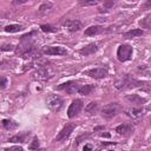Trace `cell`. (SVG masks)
<instances>
[{"label":"cell","instance_id":"obj_1","mask_svg":"<svg viewBox=\"0 0 151 151\" xmlns=\"http://www.w3.org/2000/svg\"><path fill=\"white\" fill-rule=\"evenodd\" d=\"M139 85H142V83L131 78L130 76H123L114 84V86L118 90H130V88H133V87H138Z\"/></svg>","mask_w":151,"mask_h":151},{"label":"cell","instance_id":"obj_2","mask_svg":"<svg viewBox=\"0 0 151 151\" xmlns=\"http://www.w3.org/2000/svg\"><path fill=\"white\" fill-rule=\"evenodd\" d=\"M46 104L48 106V109L53 112H59L61 110V107L64 106V100L61 97L57 96V94H51L47 97L46 99Z\"/></svg>","mask_w":151,"mask_h":151},{"label":"cell","instance_id":"obj_3","mask_svg":"<svg viewBox=\"0 0 151 151\" xmlns=\"http://www.w3.org/2000/svg\"><path fill=\"white\" fill-rule=\"evenodd\" d=\"M119 110H120V106L118 103H110L101 109V116L106 119H111L118 114Z\"/></svg>","mask_w":151,"mask_h":151},{"label":"cell","instance_id":"obj_4","mask_svg":"<svg viewBox=\"0 0 151 151\" xmlns=\"http://www.w3.org/2000/svg\"><path fill=\"white\" fill-rule=\"evenodd\" d=\"M132 52H133V48L130 45L123 44L117 50V58H118L119 61H127V60L131 59Z\"/></svg>","mask_w":151,"mask_h":151},{"label":"cell","instance_id":"obj_5","mask_svg":"<svg viewBox=\"0 0 151 151\" xmlns=\"http://www.w3.org/2000/svg\"><path fill=\"white\" fill-rule=\"evenodd\" d=\"M83 109V100L81 99H74L70 106H68V110H67V116L68 118H74L76 116H78L80 113Z\"/></svg>","mask_w":151,"mask_h":151},{"label":"cell","instance_id":"obj_6","mask_svg":"<svg viewBox=\"0 0 151 151\" xmlns=\"http://www.w3.org/2000/svg\"><path fill=\"white\" fill-rule=\"evenodd\" d=\"M107 68L106 67H96V68H91L88 71H86V76L91 77V78H94V79H101L104 77L107 76Z\"/></svg>","mask_w":151,"mask_h":151},{"label":"cell","instance_id":"obj_7","mask_svg":"<svg viewBox=\"0 0 151 151\" xmlns=\"http://www.w3.org/2000/svg\"><path fill=\"white\" fill-rule=\"evenodd\" d=\"M44 53L47 55H66L67 51L61 46H47L44 48Z\"/></svg>","mask_w":151,"mask_h":151},{"label":"cell","instance_id":"obj_8","mask_svg":"<svg viewBox=\"0 0 151 151\" xmlns=\"http://www.w3.org/2000/svg\"><path fill=\"white\" fill-rule=\"evenodd\" d=\"M79 86H80V85L76 84L74 81H67V83H64V84L59 85L57 88H58V90H64V91H66V92L70 93V94H74V93H78Z\"/></svg>","mask_w":151,"mask_h":151},{"label":"cell","instance_id":"obj_9","mask_svg":"<svg viewBox=\"0 0 151 151\" xmlns=\"http://www.w3.org/2000/svg\"><path fill=\"white\" fill-rule=\"evenodd\" d=\"M74 127H76V126H74L73 124H66V125L60 130V132L58 133V136L55 137V140H57V142H60V140L66 139V138L71 134V132H73Z\"/></svg>","mask_w":151,"mask_h":151},{"label":"cell","instance_id":"obj_10","mask_svg":"<svg viewBox=\"0 0 151 151\" xmlns=\"http://www.w3.org/2000/svg\"><path fill=\"white\" fill-rule=\"evenodd\" d=\"M132 131H133V127H132V125L129 124V123L120 124V125H118V126L116 127V132H117L118 134H120V136H124V137L130 136V134L132 133Z\"/></svg>","mask_w":151,"mask_h":151},{"label":"cell","instance_id":"obj_11","mask_svg":"<svg viewBox=\"0 0 151 151\" xmlns=\"http://www.w3.org/2000/svg\"><path fill=\"white\" fill-rule=\"evenodd\" d=\"M125 112L133 120H138L143 114V110H142L140 106H132V109H126Z\"/></svg>","mask_w":151,"mask_h":151},{"label":"cell","instance_id":"obj_12","mask_svg":"<svg viewBox=\"0 0 151 151\" xmlns=\"http://www.w3.org/2000/svg\"><path fill=\"white\" fill-rule=\"evenodd\" d=\"M64 27L68 32H77L81 28V22L79 20H66L64 22Z\"/></svg>","mask_w":151,"mask_h":151},{"label":"cell","instance_id":"obj_13","mask_svg":"<svg viewBox=\"0 0 151 151\" xmlns=\"http://www.w3.org/2000/svg\"><path fill=\"white\" fill-rule=\"evenodd\" d=\"M52 71L50 70L48 66H41L38 68V72H37V78L38 79H41V80H46L48 78L52 77Z\"/></svg>","mask_w":151,"mask_h":151},{"label":"cell","instance_id":"obj_14","mask_svg":"<svg viewBox=\"0 0 151 151\" xmlns=\"http://www.w3.org/2000/svg\"><path fill=\"white\" fill-rule=\"evenodd\" d=\"M99 50V42H92V44H88L86 45L84 48H81L79 52L80 54L83 55H90V54H93L94 52H97Z\"/></svg>","mask_w":151,"mask_h":151},{"label":"cell","instance_id":"obj_15","mask_svg":"<svg viewBox=\"0 0 151 151\" xmlns=\"http://www.w3.org/2000/svg\"><path fill=\"white\" fill-rule=\"evenodd\" d=\"M126 99L133 105V106H142L145 103V99L139 97L138 94H129L126 96Z\"/></svg>","mask_w":151,"mask_h":151},{"label":"cell","instance_id":"obj_16","mask_svg":"<svg viewBox=\"0 0 151 151\" xmlns=\"http://www.w3.org/2000/svg\"><path fill=\"white\" fill-rule=\"evenodd\" d=\"M104 31V28L99 25H94V26H90L85 29V34L86 35H97L99 33H101Z\"/></svg>","mask_w":151,"mask_h":151},{"label":"cell","instance_id":"obj_17","mask_svg":"<svg viewBox=\"0 0 151 151\" xmlns=\"http://www.w3.org/2000/svg\"><path fill=\"white\" fill-rule=\"evenodd\" d=\"M114 5H116V0H105L104 4H103V6L99 8V12L100 13H106L110 9H112Z\"/></svg>","mask_w":151,"mask_h":151},{"label":"cell","instance_id":"obj_18","mask_svg":"<svg viewBox=\"0 0 151 151\" xmlns=\"http://www.w3.org/2000/svg\"><path fill=\"white\" fill-rule=\"evenodd\" d=\"M93 90H94V86L93 85H90V84H87V85H80L79 86V90H78V93L79 94H83V96H87Z\"/></svg>","mask_w":151,"mask_h":151},{"label":"cell","instance_id":"obj_19","mask_svg":"<svg viewBox=\"0 0 151 151\" xmlns=\"http://www.w3.org/2000/svg\"><path fill=\"white\" fill-rule=\"evenodd\" d=\"M28 136V133H20V134H15L8 138V142L12 143H24L26 140V137Z\"/></svg>","mask_w":151,"mask_h":151},{"label":"cell","instance_id":"obj_20","mask_svg":"<svg viewBox=\"0 0 151 151\" xmlns=\"http://www.w3.org/2000/svg\"><path fill=\"white\" fill-rule=\"evenodd\" d=\"M143 33H144V32H143L140 28H134V29H131V31L126 32V33L124 34V37H125V38H129V39H132V38L143 35Z\"/></svg>","mask_w":151,"mask_h":151},{"label":"cell","instance_id":"obj_21","mask_svg":"<svg viewBox=\"0 0 151 151\" xmlns=\"http://www.w3.org/2000/svg\"><path fill=\"white\" fill-rule=\"evenodd\" d=\"M21 28H22L21 25L12 24V25H7V26L5 27V32H7V33H15V32L21 31Z\"/></svg>","mask_w":151,"mask_h":151},{"label":"cell","instance_id":"obj_22","mask_svg":"<svg viewBox=\"0 0 151 151\" xmlns=\"http://www.w3.org/2000/svg\"><path fill=\"white\" fill-rule=\"evenodd\" d=\"M2 126L6 129V130H13L18 126V124L11 119H2Z\"/></svg>","mask_w":151,"mask_h":151},{"label":"cell","instance_id":"obj_23","mask_svg":"<svg viewBox=\"0 0 151 151\" xmlns=\"http://www.w3.org/2000/svg\"><path fill=\"white\" fill-rule=\"evenodd\" d=\"M97 109H98V104L96 103V101H91V103H88L87 105H86V107H85V111L87 112V113H94L96 111H97Z\"/></svg>","mask_w":151,"mask_h":151},{"label":"cell","instance_id":"obj_24","mask_svg":"<svg viewBox=\"0 0 151 151\" xmlns=\"http://www.w3.org/2000/svg\"><path fill=\"white\" fill-rule=\"evenodd\" d=\"M139 24L142 25V27L151 29V14H150V15H147V17H145L143 20H140V22H139Z\"/></svg>","mask_w":151,"mask_h":151},{"label":"cell","instance_id":"obj_25","mask_svg":"<svg viewBox=\"0 0 151 151\" xmlns=\"http://www.w3.org/2000/svg\"><path fill=\"white\" fill-rule=\"evenodd\" d=\"M103 0H81L80 4L83 6H96L98 4H100Z\"/></svg>","mask_w":151,"mask_h":151},{"label":"cell","instance_id":"obj_26","mask_svg":"<svg viewBox=\"0 0 151 151\" xmlns=\"http://www.w3.org/2000/svg\"><path fill=\"white\" fill-rule=\"evenodd\" d=\"M40 28L42 32H57V28L51 25H41Z\"/></svg>","mask_w":151,"mask_h":151},{"label":"cell","instance_id":"obj_27","mask_svg":"<svg viewBox=\"0 0 151 151\" xmlns=\"http://www.w3.org/2000/svg\"><path fill=\"white\" fill-rule=\"evenodd\" d=\"M38 147H39V139H38V138H33V140H32V143L29 144L28 149H29V150H35V149H38Z\"/></svg>","mask_w":151,"mask_h":151},{"label":"cell","instance_id":"obj_28","mask_svg":"<svg viewBox=\"0 0 151 151\" xmlns=\"http://www.w3.org/2000/svg\"><path fill=\"white\" fill-rule=\"evenodd\" d=\"M50 8H52V4L51 2H45V4H42L40 7H39V11H46V9H50Z\"/></svg>","mask_w":151,"mask_h":151},{"label":"cell","instance_id":"obj_29","mask_svg":"<svg viewBox=\"0 0 151 151\" xmlns=\"http://www.w3.org/2000/svg\"><path fill=\"white\" fill-rule=\"evenodd\" d=\"M13 50V45H11V44H5V45H2V47H1V51H12Z\"/></svg>","mask_w":151,"mask_h":151},{"label":"cell","instance_id":"obj_30","mask_svg":"<svg viewBox=\"0 0 151 151\" xmlns=\"http://www.w3.org/2000/svg\"><path fill=\"white\" fill-rule=\"evenodd\" d=\"M5 151H22V147L21 146H13V147L6 149Z\"/></svg>","mask_w":151,"mask_h":151},{"label":"cell","instance_id":"obj_31","mask_svg":"<svg viewBox=\"0 0 151 151\" xmlns=\"http://www.w3.org/2000/svg\"><path fill=\"white\" fill-rule=\"evenodd\" d=\"M28 0H13V4L14 5H21V4H25L27 2Z\"/></svg>","mask_w":151,"mask_h":151},{"label":"cell","instance_id":"obj_32","mask_svg":"<svg viewBox=\"0 0 151 151\" xmlns=\"http://www.w3.org/2000/svg\"><path fill=\"white\" fill-rule=\"evenodd\" d=\"M144 8H151V0H146V1H145Z\"/></svg>","mask_w":151,"mask_h":151},{"label":"cell","instance_id":"obj_33","mask_svg":"<svg viewBox=\"0 0 151 151\" xmlns=\"http://www.w3.org/2000/svg\"><path fill=\"white\" fill-rule=\"evenodd\" d=\"M5 86H6V79L2 78V81H1V88H5Z\"/></svg>","mask_w":151,"mask_h":151},{"label":"cell","instance_id":"obj_34","mask_svg":"<svg viewBox=\"0 0 151 151\" xmlns=\"http://www.w3.org/2000/svg\"><path fill=\"white\" fill-rule=\"evenodd\" d=\"M84 150H92V146L91 145H85L84 146Z\"/></svg>","mask_w":151,"mask_h":151},{"label":"cell","instance_id":"obj_35","mask_svg":"<svg viewBox=\"0 0 151 151\" xmlns=\"http://www.w3.org/2000/svg\"><path fill=\"white\" fill-rule=\"evenodd\" d=\"M147 110H151V105H150V106H149V107H147Z\"/></svg>","mask_w":151,"mask_h":151}]
</instances>
